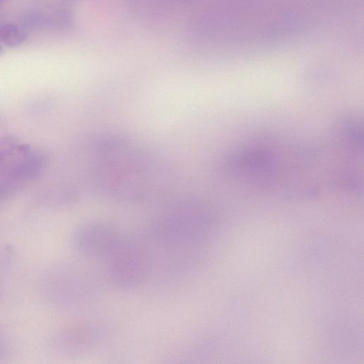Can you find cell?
Masks as SVG:
<instances>
[{
	"instance_id": "7",
	"label": "cell",
	"mask_w": 364,
	"mask_h": 364,
	"mask_svg": "<svg viewBox=\"0 0 364 364\" xmlns=\"http://www.w3.org/2000/svg\"><path fill=\"white\" fill-rule=\"evenodd\" d=\"M27 38L25 31L15 23H7L0 26V41L9 48H17Z\"/></svg>"
},
{
	"instance_id": "4",
	"label": "cell",
	"mask_w": 364,
	"mask_h": 364,
	"mask_svg": "<svg viewBox=\"0 0 364 364\" xmlns=\"http://www.w3.org/2000/svg\"><path fill=\"white\" fill-rule=\"evenodd\" d=\"M49 161L47 152L28 144L0 175V200L41 176Z\"/></svg>"
},
{
	"instance_id": "2",
	"label": "cell",
	"mask_w": 364,
	"mask_h": 364,
	"mask_svg": "<svg viewBox=\"0 0 364 364\" xmlns=\"http://www.w3.org/2000/svg\"><path fill=\"white\" fill-rule=\"evenodd\" d=\"M209 226L206 207L197 201L185 200L156 215L149 223L148 233L162 247L188 251L204 239Z\"/></svg>"
},
{
	"instance_id": "1",
	"label": "cell",
	"mask_w": 364,
	"mask_h": 364,
	"mask_svg": "<svg viewBox=\"0 0 364 364\" xmlns=\"http://www.w3.org/2000/svg\"><path fill=\"white\" fill-rule=\"evenodd\" d=\"M91 187L112 200L142 201L167 179L164 168L139 143L115 134L92 136L86 147Z\"/></svg>"
},
{
	"instance_id": "3",
	"label": "cell",
	"mask_w": 364,
	"mask_h": 364,
	"mask_svg": "<svg viewBox=\"0 0 364 364\" xmlns=\"http://www.w3.org/2000/svg\"><path fill=\"white\" fill-rule=\"evenodd\" d=\"M106 259L108 279L118 290H136L143 285L149 274V250L137 238L121 236Z\"/></svg>"
},
{
	"instance_id": "8",
	"label": "cell",
	"mask_w": 364,
	"mask_h": 364,
	"mask_svg": "<svg viewBox=\"0 0 364 364\" xmlns=\"http://www.w3.org/2000/svg\"><path fill=\"white\" fill-rule=\"evenodd\" d=\"M2 52H3V48H2V46L0 43V55H1Z\"/></svg>"
},
{
	"instance_id": "9",
	"label": "cell",
	"mask_w": 364,
	"mask_h": 364,
	"mask_svg": "<svg viewBox=\"0 0 364 364\" xmlns=\"http://www.w3.org/2000/svg\"><path fill=\"white\" fill-rule=\"evenodd\" d=\"M2 1H4V0H0V2H1Z\"/></svg>"
},
{
	"instance_id": "5",
	"label": "cell",
	"mask_w": 364,
	"mask_h": 364,
	"mask_svg": "<svg viewBox=\"0 0 364 364\" xmlns=\"http://www.w3.org/2000/svg\"><path fill=\"white\" fill-rule=\"evenodd\" d=\"M120 237L112 225L102 220H91L76 229L73 244L77 251L87 258L106 259Z\"/></svg>"
},
{
	"instance_id": "6",
	"label": "cell",
	"mask_w": 364,
	"mask_h": 364,
	"mask_svg": "<svg viewBox=\"0 0 364 364\" xmlns=\"http://www.w3.org/2000/svg\"><path fill=\"white\" fill-rule=\"evenodd\" d=\"M28 145L14 135L0 136V175Z\"/></svg>"
}]
</instances>
